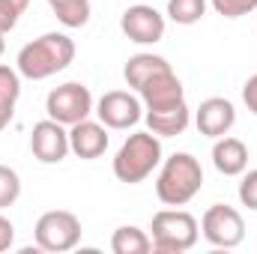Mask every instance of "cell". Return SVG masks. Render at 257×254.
<instances>
[{
	"label": "cell",
	"mask_w": 257,
	"mask_h": 254,
	"mask_svg": "<svg viewBox=\"0 0 257 254\" xmlns=\"http://www.w3.org/2000/svg\"><path fill=\"white\" fill-rule=\"evenodd\" d=\"M72 60H75V42L66 33H42L39 39L27 42L18 51L15 69H18L21 78L45 81V78L63 72Z\"/></svg>",
	"instance_id": "obj_1"
},
{
	"label": "cell",
	"mask_w": 257,
	"mask_h": 254,
	"mask_svg": "<svg viewBox=\"0 0 257 254\" xmlns=\"http://www.w3.org/2000/svg\"><path fill=\"white\" fill-rule=\"evenodd\" d=\"M200 189H203V168L192 153H174L171 159H165L156 180V194L165 206H186Z\"/></svg>",
	"instance_id": "obj_2"
},
{
	"label": "cell",
	"mask_w": 257,
	"mask_h": 254,
	"mask_svg": "<svg viewBox=\"0 0 257 254\" xmlns=\"http://www.w3.org/2000/svg\"><path fill=\"white\" fill-rule=\"evenodd\" d=\"M162 165V141L153 132H132L114 156V177L120 183H144Z\"/></svg>",
	"instance_id": "obj_3"
},
{
	"label": "cell",
	"mask_w": 257,
	"mask_h": 254,
	"mask_svg": "<svg viewBox=\"0 0 257 254\" xmlns=\"http://www.w3.org/2000/svg\"><path fill=\"white\" fill-rule=\"evenodd\" d=\"M200 236V224L186 209H162L153 215V251L183 254L194 248Z\"/></svg>",
	"instance_id": "obj_4"
},
{
	"label": "cell",
	"mask_w": 257,
	"mask_h": 254,
	"mask_svg": "<svg viewBox=\"0 0 257 254\" xmlns=\"http://www.w3.org/2000/svg\"><path fill=\"white\" fill-rule=\"evenodd\" d=\"M36 248L39 251H51V254H63L72 251L81 242V218L69 209H51L42 212L36 221Z\"/></svg>",
	"instance_id": "obj_5"
},
{
	"label": "cell",
	"mask_w": 257,
	"mask_h": 254,
	"mask_svg": "<svg viewBox=\"0 0 257 254\" xmlns=\"http://www.w3.org/2000/svg\"><path fill=\"white\" fill-rule=\"evenodd\" d=\"M45 111H48L51 120H57L63 126H75V123H81L93 114V93L81 81H66V84L54 87L48 93Z\"/></svg>",
	"instance_id": "obj_6"
},
{
	"label": "cell",
	"mask_w": 257,
	"mask_h": 254,
	"mask_svg": "<svg viewBox=\"0 0 257 254\" xmlns=\"http://www.w3.org/2000/svg\"><path fill=\"white\" fill-rule=\"evenodd\" d=\"M200 233L215 248H236L245 239V221L233 206L212 203L200 218Z\"/></svg>",
	"instance_id": "obj_7"
},
{
	"label": "cell",
	"mask_w": 257,
	"mask_h": 254,
	"mask_svg": "<svg viewBox=\"0 0 257 254\" xmlns=\"http://www.w3.org/2000/svg\"><path fill=\"white\" fill-rule=\"evenodd\" d=\"M96 114L108 129H132L144 117V102L128 90H111L96 102Z\"/></svg>",
	"instance_id": "obj_8"
},
{
	"label": "cell",
	"mask_w": 257,
	"mask_h": 254,
	"mask_svg": "<svg viewBox=\"0 0 257 254\" xmlns=\"http://www.w3.org/2000/svg\"><path fill=\"white\" fill-rule=\"evenodd\" d=\"M120 30L138 45H156L165 36V15L147 3L128 6L120 18Z\"/></svg>",
	"instance_id": "obj_9"
},
{
	"label": "cell",
	"mask_w": 257,
	"mask_h": 254,
	"mask_svg": "<svg viewBox=\"0 0 257 254\" xmlns=\"http://www.w3.org/2000/svg\"><path fill=\"white\" fill-rule=\"evenodd\" d=\"M30 153L42 162V165H60L66 159L69 150V132H66L63 123L57 120H42L36 123L33 132H30Z\"/></svg>",
	"instance_id": "obj_10"
},
{
	"label": "cell",
	"mask_w": 257,
	"mask_h": 254,
	"mask_svg": "<svg viewBox=\"0 0 257 254\" xmlns=\"http://www.w3.org/2000/svg\"><path fill=\"white\" fill-rule=\"evenodd\" d=\"M236 123V108L233 102L221 99V96H212V99H203L200 108L194 111V126L200 135L206 138H221L227 135Z\"/></svg>",
	"instance_id": "obj_11"
},
{
	"label": "cell",
	"mask_w": 257,
	"mask_h": 254,
	"mask_svg": "<svg viewBox=\"0 0 257 254\" xmlns=\"http://www.w3.org/2000/svg\"><path fill=\"white\" fill-rule=\"evenodd\" d=\"M141 102H144V111H156V108H168V105H177V102H186V93H183V81L177 78L174 69L150 78L141 90H138Z\"/></svg>",
	"instance_id": "obj_12"
},
{
	"label": "cell",
	"mask_w": 257,
	"mask_h": 254,
	"mask_svg": "<svg viewBox=\"0 0 257 254\" xmlns=\"http://www.w3.org/2000/svg\"><path fill=\"white\" fill-rule=\"evenodd\" d=\"M69 150L78 159H99L108 150V126L96 123V120H81L75 126H69Z\"/></svg>",
	"instance_id": "obj_13"
},
{
	"label": "cell",
	"mask_w": 257,
	"mask_h": 254,
	"mask_svg": "<svg viewBox=\"0 0 257 254\" xmlns=\"http://www.w3.org/2000/svg\"><path fill=\"white\" fill-rule=\"evenodd\" d=\"M212 165L224 177H239L248 168V147L239 138L221 135V138H215V147H212Z\"/></svg>",
	"instance_id": "obj_14"
},
{
	"label": "cell",
	"mask_w": 257,
	"mask_h": 254,
	"mask_svg": "<svg viewBox=\"0 0 257 254\" xmlns=\"http://www.w3.org/2000/svg\"><path fill=\"white\" fill-rule=\"evenodd\" d=\"M144 120L153 135L159 138H177L183 135L189 123H192V111L186 102H177V105H168V108H156V111H144Z\"/></svg>",
	"instance_id": "obj_15"
},
{
	"label": "cell",
	"mask_w": 257,
	"mask_h": 254,
	"mask_svg": "<svg viewBox=\"0 0 257 254\" xmlns=\"http://www.w3.org/2000/svg\"><path fill=\"white\" fill-rule=\"evenodd\" d=\"M171 63L165 60V57H159V54H135V57H128L126 60V69H123V78H126V84L138 93L150 78H156V75H162V72H168Z\"/></svg>",
	"instance_id": "obj_16"
},
{
	"label": "cell",
	"mask_w": 257,
	"mask_h": 254,
	"mask_svg": "<svg viewBox=\"0 0 257 254\" xmlns=\"http://www.w3.org/2000/svg\"><path fill=\"white\" fill-rule=\"evenodd\" d=\"M21 96V75L12 66H0V132L12 123Z\"/></svg>",
	"instance_id": "obj_17"
},
{
	"label": "cell",
	"mask_w": 257,
	"mask_h": 254,
	"mask_svg": "<svg viewBox=\"0 0 257 254\" xmlns=\"http://www.w3.org/2000/svg\"><path fill=\"white\" fill-rule=\"evenodd\" d=\"M111 251L114 254H147L153 251V239L135 227V224H126V227H117L114 236H111Z\"/></svg>",
	"instance_id": "obj_18"
},
{
	"label": "cell",
	"mask_w": 257,
	"mask_h": 254,
	"mask_svg": "<svg viewBox=\"0 0 257 254\" xmlns=\"http://www.w3.org/2000/svg\"><path fill=\"white\" fill-rule=\"evenodd\" d=\"M63 27H84L90 21V0H48Z\"/></svg>",
	"instance_id": "obj_19"
},
{
	"label": "cell",
	"mask_w": 257,
	"mask_h": 254,
	"mask_svg": "<svg viewBox=\"0 0 257 254\" xmlns=\"http://www.w3.org/2000/svg\"><path fill=\"white\" fill-rule=\"evenodd\" d=\"M168 15L174 24H197L206 15V0H168Z\"/></svg>",
	"instance_id": "obj_20"
},
{
	"label": "cell",
	"mask_w": 257,
	"mask_h": 254,
	"mask_svg": "<svg viewBox=\"0 0 257 254\" xmlns=\"http://www.w3.org/2000/svg\"><path fill=\"white\" fill-rule=\"evenodd\" d=\"M18 197H21V177L9 165H0V209L12 206Z\"/></svg>",
	"instance_id": "obj_21"
},
{
	"label": "cell",
	"mask_w": 257,
	"mask_h": 254,
	"mask_svg": "<svg viewBox=\"0 0 257 254\" xmlns=\"http://www.w3.org/2000/svg\"><path fill=\"white\" fill-rule=\"evenodd\" d=\"M30 0H0V33L6 36L9 30H15L18 18L27 12Z\"/></svg>",
	"instance_id": "obj_22"
},
{
	"label": "cell",
	"mask_w": 257,
	"mask_h": 254,
	"mask_svg": "<svg viewBox=\"0 0 257 254\" xmlns=\"http://www.w3.org/2000/svg\"><path fill=\"white\" fill-rule=\"evenodd\" d=\"M209 3L224 18H242V15H248V12L257 9V0H209Z\"/></svg>",
	"instance_id": "obj_23"
},
{
	"label": "cell",
	"mask_w": 257,
	"mask_h": 254,
	"mask_svg": "<svg viewBox=\"0 0 257 254\" xmlns=\"http://www.w3.org/2000/svg\"><path fill=\"white\" fill-rule=\"evenodd\" d=\"M239 203L248 206V209H257V168L248 171L239 183Z\"/></svg>",
	"instance_id": "obj_24"
},
{
	"label": "cell",
	"mask_w": 257,
	"mask_h": 254,
	"mask_svg": "<svg viewBox=\"0 0 257 254\" xmlns=\"http://www.w3.org/2000/svg\"><path fill=\"white\" fill-rule=\"evenodd\" d=\"M12 242H15V224L6 215H0V251H9Z\"/></svg>",
	"instance_id": "obj_25"
},
{
	"label": "cell",
	"mask_w": 257,
	"mask_h": 254,
	"mask_svg": "<svg viewBox=\"0 0 257 254\" xmlns=\"http://www.w3.org/2000/svg\"><path fill=\"white\" fill-rule=\"evenodd\" d=\"M242 102H245V108L257 117V75H251V78L245 81V87H242Z\"/></svg>",
	"instance_id": "obj_26"
},
{
	"label": "cell",
	"mask_w": 257,
	"mask_h": 254,
	"mask_svg": "<svg viewBox=\"0 0 257 254\" xmlns=\"http://www.w3.org/2000/svg\"><path fill=\"white\" fill-rule=\"evenodd\" d=\"M3 51H6V42H3V33H0V57H3Z\"/></svg>",
	"instance_id": "obj_27"
}]
</instances>
